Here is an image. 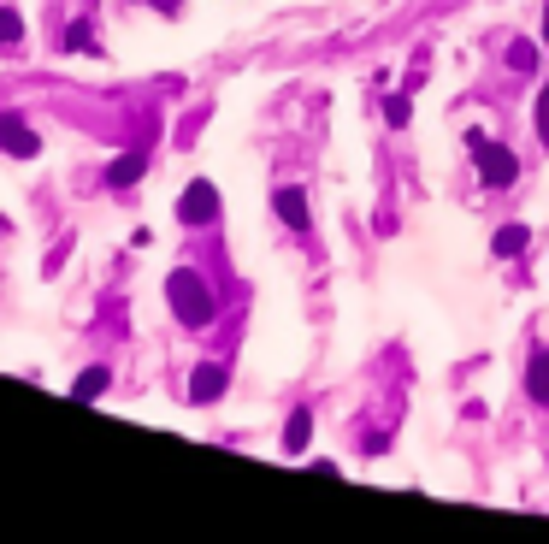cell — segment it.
I'll use <instances>...</instances> for the list:
<instances>
[{
  "instance_id": "1",
  "label": "cell",
  "mask_w": 549,
  "mask_h": 544,
  "mask_svg": "<svg viewBox=\"0 0 549 544\" xmlns=\"http://www.w3.org/2000/svg\"><path fill=\"white\" fill-rule=\"evenodd\" d=\"M166 302H172V314H178L183 326H207L213 314H219V302H213V290H207V278L201 272L178 267L166 278Z\"/></svg>"
},
{
  "instance_id": "2",
  "label": "cell",
  "mask_w": 549,
  "mask_h": 544,
  "mask_svg": "<svg viewBox=\"0 0 549 544\" xmlns=\"http://www.w3.org/2000/svg\"><path fill=\"white\" fill-rule=\"evenodd\" d=\"M473 154H479V178H485L490 190H508L514 178H520V160H514V148H502V142H473Z\"/></svg>"
},
{
  "instance_id": "3",
  "label": "cell",
  "mask_w": 549,
  "mask_h": 544,
  "mask_svg": "<svg viewBox=\"0 0 549 544\" xmlns=\"http://www.w3.org/2000/svg\"><path fill=\"white\" fill-rule=\"evenodd\" d=\"M178 219L183 225H213V219H219V190H213L207 178H195L178 196Z\"/></svg>"
},
{
  "instance_id": "4",
  "label": "cell",
  "mask_w": 549,
  "mask_h": 544,
  "mask_svg": "<svg viewBox=\"0 0 549 544\" xmlns=\"http://www.w3.org/2000/svg\"><path fill=\"white\" fill-rule=\"evenodd\" d=\"M0 154H12V160H36L42 154V136L24 125V113H0Z\"/></svg>"
},
{
  "instance_id": "5",
  "label": "cell",
  "mask_w": 549,
  "mask_h": 544,
  "mask_svg": "<svg viewBox=\"0 0 549 544\" xmlns=\"http://www.w3.org/2000/svg\"><path fill=\"white\" fill-rule=\"evenodd\" d=\"M225 385H231V373H225L219 361H201V367L189 373V403H219Z\"/></svg>"
},
{
  "instance_id": "6",
  "label": "cell",
  "mask_w": 549,
  "mask_h": 544,
  "mask_svg": "<svg viewBox=\"0 0 549 544\" xmlns=\"http://www.w3.org/2000/svg\"><path fill=\"white\" fill-rule=\"evenodd\" d=\"M272 207H278V219H284L290 231H307V190H296V184H284V190L272 196Z\"/></svg>"
},
{
  "instance_id": "7",
  "label": "cell",
  "mask_w": 549,
  "mask_h": 544,
  "mask_svg": "<svg viewBox=\"0 0 549 544\" xmlns=\"http://www.w3.org/2000/svg\"><path fill=\"white\" fill-rule=\"evenodd\" d=\"M526 243H532V225H502V231L490 237V255L514 261V255H526Z\"/></svg>"
},
{
  "instance_id": "8",
  "label": "cell",
  "mask_w": 549,
  "mask_h": 544,
  "mask_svg": "<svg viewBox=\"0 0 549 544\" xmlns=\"http://www.w3.org/2000/svg\"><path fill=\"white\" fill-rule=\"evenodd\" d=\"M307 438H313V414L296 408V414L284 420V456H307Z\"/></svg>"
},
{
  "instance_id": "9",
  "label": "cell",
  "mask_w": 549,
  "mask_h": 544,
  "mask_svg": "<svg viewBox=\"0 0 549 544\" xmlns=\"http://www.w3.org/2000/svg\"><path fill=\"white\" fill-rule=\"evenodd\" d=\"M526 397L549 403V343L544 349H532V361H526Z\"/></svg>"
},
{
  "instance_id": "10",
  "label": "cell",
  "mask_w": 549,
  "mask_h": 544,
  "mask_svg": "<svg viewBox=\"0 0 549 544\" xmlns=\"http://www.w3.org/2000/svg\"><path fill=\"white\" fill-rule=\"evenodd\" d=\"M107 385H113V373H107V367H83V373H77V385H71V403H95Z\"/></svg>"
},
{
  "instance_id": "11",
  "label": "cell",
  "mask_w": 549,
  "mask_h": 544,
  "mask_svg": "<svg viewBox=\"0 0 549 544\" xmlns=\"http://www.w3.org/2000/svg\"><path fill=\"white\" fill-rule=\"evenodd\" d=\"M142 172H148V160H142V154H119V160L107 166V184H113V190H130Z\"/></svg>"
},
{
  "instance_id": "12",
  "label": "cell",
  "mask_w": 549,
  "mask_h": 544,
  "mask_svg": "<svg viewBox=\"0 0 549 544\" xmlns=\"http://www.w3.org/2000/svg\"><path fill=\"white\" fill-rule=\"evenodd\" d=\"M508 71H538V42H508Z\"/></svg>"
},
{
  "instance_id": "13",
  "label": "cell",
  "mask_w": 549,
  "mask_h": 544,
  "mask_svg": "<svg viewBox=\"0 0 549 544\" xmlns=\"http://www.w3.org/2000/svg\"><path fill=\"white\" fill-rule=\"evenodd\" d=\"M65 48H77V54H89V48H95V30H89V18H77V24L65 30Z\"/></svg>"
},
{
  "instance_id": "14",
  "label": "cell",
  "mask_w": 549,
  "mask_h": 544,
  "mask_svg": "<svg viewBox=\"0 0 549 544\" xmlns=\"http://www.w3.org/2000/svg\"><path fill=\"white\" fill-rule=\"evenodd\" d=\"M384 119H390V125L402 131V125L414 119V101H408V95H390V101H384Z\"/></svg>"
},
{
  "instance_id": "15",
  "label": "cell",
  "mask_w": 549,
  "mask_h": 544,
  "mask_svg": "<svg viewBox=\"0 0 549 544\" xmlns=\"http://www.w3.org/2000/svg\"><path fill=\"white\" fill-rule=\"evenodd\" d=\"M18 36H24V24H18V12H12V6H0V48H12Z\"/></svg>"
},
{
  "instance_id": "16",
  "label": "cell",
  "mask_w": 549,
  "mask_h": 544,
  "mask_svg": "<svg viewBox=\"0 0 549 544\" xmlns=\"http://www.w3.org/2000/svg\"><path fill=\"white\" fill-rule=\"evenodd\" d=\"M532 125H538V142L549 148V83H544V95H538V107H532Z\"/></svg>"
},
{
  "instance_id": "17",
  "label": "cell",
  "mask_w": 549,
  "mask_h": 544,
  "mask_svg": "<svg viewBox=\"0 0 549 544\" xmlns=\"http://www.w3.org/2000/svg\"><path fill=\"white\" fill-rule=\"evenodd\" d=\"M544 48H549V6H544Z\"/></svg>"
}]
</instances>
